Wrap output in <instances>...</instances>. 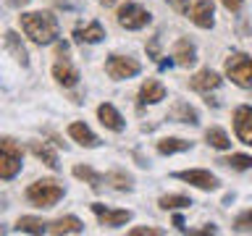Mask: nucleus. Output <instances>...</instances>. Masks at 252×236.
<instances>
[{"instance_id": "1", "label": "nucleus", "mask_w": 252, "mask_h": 236, "mask_svg": "<svg viewBox=\"0 0 252 236\" xmlns=\"http://www.w3.org/2000/svg\"><path fill=\"white\" fill-rule=\"evenodd\" d=\"M21 29L32 42L50 45V42H55V37H58V19L47 11L21 13Z\"/></svg>"}, {"instance_id": "2", "label": "nucleus", "mask_w": 252, "mask_h": 236, "mask_svg": "<svg viewBox=\"0 0 252 236\" xmlns=\"http://www.w3.org/2000/svg\"><path fill=\"white\" fill-rule=\"evenodd\" d=\"M27 197H29V202L37 205V207H53V205L63 197V186L53 178H42V181H34V184L27 189Z\"/></svg>"}, {"instance_id": "3", "label": "nucleus", "mask_w": 252, "mask_h": 236, "mask_svg": "<svg viewBox=\"0 0 252 236\" xmlns=\"http://www.w3.org/2000/svg\"><path fill=\"white\" fill-rule=\"evenodd\" d=\"M19 171H21V147L13 139L3 137L0 139V178L8 181L19 176Z\"/></svg>"}, {"instance_id": "4", "label": "nucleus", "mask_w": 252, "mask_h": 236, "mask_svg": "<svg viewBox=\"0 0 252 236\" xmlns=\"http://www.w3.org/2000/svg\"><path fill=\"white\" fill-rule=\"evenodd\" d=\"M226 76L231 79L236 87L250 89L252 87V58L244 53H234L231 58L226 60Z\"/></svg>"}, {"instance_id": "5", "label": "nucleus", "mask_w": 252, "mask_h": 236, "mask_svg": "<svg viewBox=\"0 0 252 236\" xmlns=\"http://www.w3.org/2000/svg\"><path fill=\"white\" fill-rule=\"evenodd\" d=\"M118 24L124 29H142L150 24V13L137 3H124L118 8Z\"/></svg>"}, {"instance_id": "6", "label": "nucleus", "mask_w": 252, "mask_h": 236, "mask_svg": "<svg viewBox=\"0 0 252 236\" xmlns=\"http://www.w3.org/2000/svg\"><path fill=\"white\" fill-rule=\"evenodd\" d=\"M105 71H108V76L110 79H131V76H137L142 66L134 58H124V55H110L108 63H105Z\"/></svg>"}, {"instance_id": "7", "label": "nucleus", "mask_w": 252, "mask_h": 236, "mask_svg": "<svg viewBox=\"0 0 252 236\" xmlns=\"http://www.w3.org/2000/svg\"><path fill=\"white\" fill-rule=\"evenodd\" d=\"M173 176L187 181V184H192V186H197V189H205V192L218 189V178L213 176L210 171H179V173H173Z\"/></svg>"}, {"instance_id": "8", "label": "nucleus", "mask_w": 252, "mask_h": 236, "mask_svg": "<svg viewBox=\"0 0 252 236\" xmlns=\"http://www.w3.org/2000/svg\"><path fill=\"white\" fill-rule=\"evenodd\" d=\"M92 212L97 215V220H100L102 226H110V228L126 226L131 220V212L129 210H108L105 205H92Z\"/></svg>"}, {"instance_id": "9", "label": "nucleus", "mask_w": 252, "mask_h": 236, "mask_svg": "<svg viewBox=\"0 0 252 236\" xmlns=\"http://www.w3.org/2000/svg\"><path fill=\"white\" fill-rule=\"evenodd\" d=\"M234 129L244 145H252V108L250 105H242L234 110Z\"/></svg>"}, {"instance_id": "10", "label": "nucleus", "mask_w": 252, "mask_h": 236, "mask_svg": "<svg viewBox=\"0 0 252 236\" xmlns=\"http://www.w3.org/2000/svg\"><path fill=\"white\" fill-rule=\"evenodd\" d=\"M160 100H165V87L160 82H155V79H147L139 89V108L142 105H155V102H160Z\"/></svg>"}, {"instance_id": "11", "label": "nucleus", "mask_w": 252, "mask_h": 236, "mask_svg": "<svg viewBox=\"0 0 252 236\" xmlns=\"http://www.w3.org/2000/svg\"><path fill=\"white\" fill-rule=\"evenodd\" d=\"M189 87H192L194 92H210V89H218V87H220V76L216 74V71L205 68V71H200V74H194L192 79H189Z\"/></svg>"}, {"instance_id": "12", "label": "nucleus", "mask_w": 252, "mask_h": 236, "mask_svg": "<svg viewBox=\"0 0 252 236\" xmlns=\"http://www.w3.org/2000/svg\"><path fill=\"white\" fill-rule=\"evenodd\" d=\"M97 118H100V123L105 126V129H110V131H124V118H121V113L110 105V102H102V105L97 108Z\"/></svg>"}, {"instance_id": "13", "label": "nucleus", "mask_w": 252, "mask_h": 236, "mask_svg": "<svg viewBox=\"0 0 252 236\" xmlns=\"http://www.w3.org/2000/svg\"><path fill=\"white\" fill-rule=\"evenodd\" d=\"M189 19H192L200 29H210L213 27V3L210 0H197L192 13H189Z\"/></svg>"}, {"instance_id": "14", "label": "nucleus", "mask_w": 252, "mask_h": 236, "mask_svg": "<svg viewBox=\"0 0 252 236\" xmlns=\"http://www.w3.org/2000/svg\"><path fill=\"white\" fill-rule=\"evenodd\" d=\"M68 137L74 139V142H79L82 147H97L100 145V139L92 134L90 126H84V123H79V121L68 126Z\"/></svg>"}, {"instance_id": "15", "label": "nucleus", "mask_w": 252, "mask_h": 236, "mask_svg": "<svg viewBox=\"0 0 252 236\" xmlns=\"http://www.w3.org/2000/svg\"><path fill=\"white\" fill-rule=\"evenodd\" d=\"M173 58H176V63H179V66H184V68L194 66V63H197V50H194V45L189 42V39H179L176 47H173Z\"/></svg>"}, {"instance_id": "16", "label": "nucleus", "mask_w": 252, "mask_h": 236, "mask_svg": "<svg viewBox=\"0 0 252 236\" xmlns=\"http://www.w3.org/2000/svg\"><path fill=\"white\" fill-rule=\"evenodd\" d=\"M53 76H55V82L63 84V87H74L79 82V71L71 66V63H66V60L55 63V66H53Z\"/></svg>"}, {"instance_id": "17", "label": "nucleus", "mask_w": 252, "mask_h": 236, "mask_svg": "<svg viewBox=\"0 0 252 236\" xmlns=\"http://www.w3.org/2000/svg\"><path fill=\"white\" fill-rule=\"evenodd\" d=\"M47 231H50V234H82L84 226H82V220H79V218L66 215V218H58L55 223L47 226Z\"/></svg>"}, {"instance_id": "18", "label": "nucleus", "mask_w": 252, "mask_h": 236, "mask_svg": "<svg viewBox=\"0 0 252 236\" xmlns=\"http://www.w3.org/2000/svg\"><path fill=\"white\" fill-rule=\"evenodd\" d=\"M5 47L11 50V55L21 63V66H29V53H27V47H24V42L19 39L16 31H5Z\"/></svg>"}, {"instance_id": "19", "label": "nucleus", "mask_w": 252, "mask_h": 236, "mask_svg": "<svg viewBox=\"0 0 252 236\" xmlns=\"http://www.w3.org/2000/svg\"><path fill=\"white\" fill-rule=\"evenodd\" d=\"M29 149L34 152V157H39V160H42V163L47 165V168H53V171H58V168H61V163H58V155H55L53 149L45 145V142H32V145H29Z\"/></svg>"}, {"instance_id": "20", "label": "nucleus", "mask_w": 252, "mask_h": 236, "mask_svg": "<svg viewBox=\"0 0 252 236\" xmlns=\"http://www.w3.org/2000/svg\"><path fill=\"white\" fill-rule=\"evenodd\" d=\"M102 37H105V29H102L97 21H92L87 29H76V31H74V39H76V42H87V45H97Z\"/></svg>"}, {"instance_id": "21", "label": "nucleus", "mask_w": 252, "mask_h": 236, "mask_svg": "<svg viewBox=\"0 0 252 236\" xmlns=\"http://www.w3.org/2000/svg\"><path fill=\"white\" fill-rule=\"evenodd\" d=\"M168 118H171V121H179V123H192V126L200 121L197 110H194V108H189L187 102H176V105H173V110L168 113Z\"/></svg>"}, {"instance_id": "22", "label": "nucleus", "mask_w": 252, "mask_h": 236, "mask_svg": "<svg viewBox=\"0 0 252 236\" xmlns=\"http://www.w3.org/2000/svg\"><path fill=\"white\" fill-rule=\"evenodd\" d=\"M189 147H192V142H187V139H176V137H168V139H160V142H158V152H160V155L187 152Z\"/></svg>"}, {"instance_id": "23", "label": "nucleus", "mask_w": 252, "mask_h": 236, "mask_svg": "<svg viewBox=\"0 0 252 236\" xmlns=\"http://www.w3.org/2000/svg\"><path fill=\"white\" fill-rule=\"evenodd\" d=\"M74 176L82 178V181H87V184H90L94 192H100V189H102V181H105L97 171H92L90 165H76V168H74Z\"/></svg>"}, {"instance_id": "24", "label": "nucleus", "mask_w": 252, "mask_h": 236, "mask_svg": "<svg viewBox=\"0 0 252 236\" xmlns=\"http://www.w3.org/2000/svg\"><path fill=\"white\" fill-rule=\"evenodd\" d=\"M16 231H21V234H45L47 223H42L39 218L24 215V218H19V223H16Z\"/></svg>"}, {"instance_id": "25", "label": "nucleus", "mask_w": 252, "mask_h": 236, "mask_svg": "<svg viewBox=\"0 0 252 236\" xmlns=\"http://www.w3.org/2000/svg\"><path fill=\"white\" fill-rule=\"evenodd\" d=\"M205 139H208V145L216 147V149H228V147H231V139H228L226 131L218 129V126H213V129L205 131Z\"/></svg>"}, {"instance_id": "26", "label": "nucleus", "mask_w": 252, "mask_h": 236, "mask_svg": "<svg viewBox=\"0 0 252 236\" xmlns=\"http://www.w3.org/2000/svg\"><path fill=\"white\" fill-rule=\"evenodd\" d=\"M160 205L163 210H179V207H189L192 205V200L189 197H184V194H165V197H160Z\"/></svg>"}, {"instance_id": "27", "label": "nucleus", "mask_w": 252, "mask_h": 236, "mask_svg": "<svg viewBox=\"0 0 252 236\" xmlns=\"http://www.w3.org/2000/svg\"><path fill=\"white\" fill-rule=\"evenodd\" d=\"M105 181H108L113 189H118V192H129V189H131V176H129V173H121V171L108 173Z\"/></svg>"}, {"instance_id": "28", "label": "nucleus", "mask_w": 252, "mask_h": 236, "mask_svg": "<svg viewBox=\"0 0 252 236\" xmlns=\"http://www.w3.org/2000/svg\"><path fill=\"white\" fill-rule=\"evenodd\" d=\"M220 163L228 165V168H236V171H250L252 168V157L250 155H231V157H223Z\"/></svg>"}, {"instance_id": "29", "label": "nucleus", "mask_w": 252, "mask_h": 236, "mask_svg": "<svg viewBox=\"0 0 252 236\" xmlns=\"http://www.w3.org/2000/svg\"><path fill=\"white\" fill-rule=\"evenodd\" d=\"M234 231H252V210H247V212H242L239 218L234 220Z\"/></svg>"}, {"instance_id": "30", "label": "nucleus", "mask_w": 252, "mask_h": 236, "mask_svg": "<svg viewBox=\"0 0 252 236\" xmlns=\"http://www.w3.org/2000/svg\"><path fill=\"white\" fill-rule=\"evenodd\" d=\"M131 236H163L160 228H150V226H142V228H131L129 231Z\"/></svg>"}, {"instance_id": "31", "label": "nucleus", "mask_w": 252, "mask_h": 236, "mask_svg": "<svg viewBox=\"0 0 252 236\" xmlns=\"http://www.w3.org/2000/svg\"><path fill=\"white\" fill-rule=\"evenodd\" d=\"M168 5H171L176 13H187V11H189V0H168Z\"/></svg>"}, {"instance_id": "32", "label": "nucleus", "mask_w": 252, "mask_h": 236, "mask_svg": "<svg viewBox=\"0 0 252 236\" xmlns=\"http://www.w3.org/2000/svg\"><path fill=\"white\" fill-rule=\"evenodd\" d=\"M220 3H223L231 13H239V11H242V5H244V0H220Z\"/></svg>"}, {"instance_id": "33", "label": "nucleus", "mask_w": 252, "mask_h": 236, "mask_svg": "<svg viewBox=\"0 0 252 236\" xmlns=\"http://www.w3.org/2000/svg\"><path fill=\"white\" fill-rule=\"evenodd\" d=\"M173 226H176L181 234H187V228H184V220H181V215H176V218H173Z\"/></svg>"}, {"instance_id": "34", "label": "nucleus", "mask_w": 252, "mask_h": 236, "mask_svg": "<svg viewBox=\"0 0 252 236\" xmlns=\"http://www.w3.org/2000/svg\"><path fill=\"white\" fill-rule=\"evenodd\" d=\"M55 50H58V55H66V53H68V45H66V42H58V47H55Z\"/></svg>"}, {"instance_id": "35", "label": "nucleus", "mask_w": 252, "mask_h": 236, "mask_svg": "<svg viewBox=\"0 0 252 236\" xmlns=\"http://www.w3.org/2000/svg\"><path fill=\"white\" fill-rule=\"evenodd\" d=\"M29 0H8V5H13V8H21V5H27Z\"/></svg>"}, {"instance_id": "36", "label": "nucleus", "mask_w": 252, "mask_h": 236, "mask_svg": "<svg viewBox=\"0 0 252 236\" xmlns=\"http://www.w3.org/2000/svg\"><path fill=\"white\" fill-rule=\"evenodd\" d=\"M97 3H100V5H105V8H108V5H113V3H116V0H97Z\"/></svg>"}, {"instance_id": "37", "label": "nucleus", "mask_w": 252, "mask_h": 236, "mask_svg": "<svg viewBox=\"0 0 252 236\" xmlns=\"http://www.w3.org/2000/svg\"><path fill=\"white\" fill-rule=\"evenodd\" d=\"M5 210V202H3V197H0V212H3Z\"/></svg>"}]
</instances>
